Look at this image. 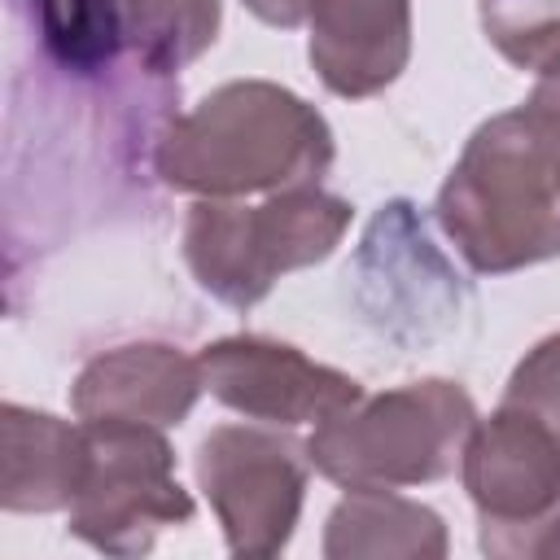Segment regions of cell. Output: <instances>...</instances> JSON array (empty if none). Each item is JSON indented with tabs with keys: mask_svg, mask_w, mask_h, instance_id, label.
Returning <instances> with one entry per match:
<instances>
[{
	"mask_svg": "<svg viewBox=\"0 0 560 560\" xmlns=\"http://www.w3.org/2000/svg\"><path fill=\"white\" fill-rule=\"evenodd\" d=\"M499 402L529 411L560 442V332H551L534 350H525V359L512 368Z\"/></svg>",
	"mask_w": 560,
	"mask_h": 560,
	"instance_id": "obj_16",
	"label": "cell"
},
{
	"mask_svg": "<svg viewBox=\"0 0 560 560\" xmlns=\"http://www.w3.org/2000/svg\"><path fill=\"white\" fill-rule=\"evenodd\" d=\"M201 385L223 407L262 424H324L363 398V385L328 363H315L289 341L236 332L197 350Z\"/></svg>",
	"mask_w": 560,
	"mask_h": 560,
	"instance_id": "obj_7",
	"label": "cell"
},
{
	"mask_svg": "<svg viewBox=\"0 0 560 560\" xmlns=\"http://www.w3.org/2000/svg\"><path fill=\"white\" fill-rule=\"evenodd\" d=\"M258 22L267 26H280V31H293L306 22V0H241Z\"/></svg>",
	"mask_w": 560,
	"mask_h": 560,
	"instance_id": "obj_18",
	"label": "cell"
},
{
	"mask_svg": "<svg viewBox=\"0 0 560 560\" xmlns=\"http://www.w3.org/2000/svg\"><path fill=\"white\" fill-rule=\"evenodd\" d=\"M459 477L481 525H529L560 503V442L529 411L499 402L477 416Z\"/></svg>",
	"mask_w": 560,
	"mask_h": 560,
	"instance_id": "obj_8",
	"label": "cell"
},
{
	"mask_svg": "<svg viewBox=\"0 0 560 560\" xmlns=\"http://www.w3.org/2000/svg\"><path fill=\"white\" fill-rule=\"evenodd\" d=\"M477 538L494 560H560V503L529 525H481Z\"/></svg>",
	"mask_w": 560,
	"mask_h": 560,
	"instance_id": "obj_17",
	"label": "cell"
},
{
	"mask_svg": "<svg viewBox=\"0 0 560 560\" xmlns=\"http://www.w3.org/2000/svg\"><path fill=\"white\" fill-rule=\"evenodd\" d=\"M136 52L153 74H175L197 61L219 35V0H136Z\"/></svg>",
	"mask_w": 560,
	"mask_h": 560,
	"instance_id": "obj_14",
	"label": "cell"
},
{
	"mask_svg": "<svg viewBox=\"0 0 560 560\" xmlns=\"http://www.w3.org/2000/svg\"><path fill=\"white\" fill-rule=\"evenodd\" d=\"M192 472L232 556L262 560L289 547L311 477L306 442L280 433V424H219L201 438Z\"/></svg>",
	"mask_w": 560,
	"mask_h": 560,
	"instance_id": "obj_6",
	"label": "cell"
},
{
	"mask_svg": "<svg viewBox=\"0 0 560 560\" xmlns=\"http://www.w3.org/2000/svg\"><path fill=\"white\" fill-rule=\"evenodd\" d=\"M306 57L332 96H376L411 61V0H306Z\"/></svg>",
	"mask_w": 560,
	"mask_h": 560,
	"instance_id": "obj_9",
	"label": "cell"
},
{
	"mask_svg": "<svg viewBox=\"0 0 560 560\" xmlns=\"http://www.w3.org/2000/svg\"><path fill=\"white\" fill-rule=\"evenodd\" d=\"M39 44L70 74H96L136 48V0H35Z\"/></svg>",
	"mask_w": 560,
	"mask_h": 560,
	"instance_id": "obj_13",
	"label": "cell"
},
{
	"mask_svg": "<svg viewBox=\"0 0 560 560\" xmlns=\"http://www.w3.org/2000/svg\"><path fill=\"white\" fill-rule=\"evenodd\" d=\"M446 547V521L394 490H346L319 542L328 560H442Z\"/></svg>",
	"mask_w": 560,
	"mask_h": 560,
	"instance_id": "obj_12",
	"label": "cell"
},
{
	"mask_svg": "<svg viewBox=\"0 0 560 560\" xmlns=\"http://www.w3.org/2000/svg\"><path fill=\"white\" fill-rule=\"evenodd\" d=\"M70 534L105 556H144L158 534L192 521V494L175 481V451L153 424L83 420V477L70 499Z\"/></svg>",
	"mask_w": 560,
	"mask_h": 560,
	"instance_id": "obj_5",
	"label": "cell"
},
{
	"mask_svg": "<svg viewBox=\"0 0 560 560\" xmlns=\"http://www.w3.org/2000/svg\"><path fill=\"white\" fill-rule=\"evenodd\" d=\"M433 210L459 258L481 276L560 258V153L525 105L468 136Z\"/></svg>",
	"mask_w": 560,
	"mask_h": 560,
	"instance_id": "obj_2",
	"label": "cell"
},
{
	"mask_svg": "<svg viewBox=\"0 0 560 560\" xmlns=\"http://www.w3.org/2000/svg\"><path fill=\"white\" fill-rule=\"evenodd\" d=\"M83 477V424L48 411L0 407V503L4 512H61Z\"/></svg>",
	"mask_w": 560,
	"mask_h": 560,
	"instance_id": "obj_11",
	"label": "cell"
},
{
	"mask_svg": "<svg viewBox=\"0 0 560 560\" xmlns=\"http://www.w3.org/2000/svg\"><path fill=\"white\" fill-rule=\"evenodd\" d=\"M477 424V402L459 381L424 376L315 424L311 468L341 490H407L455 472Z\"/></svg>",
	"mask_w": 560,
	"mask_h": 560,
	"instance_id": "obj_3",
	"label": "cell"
},
{
	"mask_svg": "<svg viewBox=\"0 0 560 560\" xmlns=\"http://www.w3.org/2000/svg\"><path fill=\"white\" fill-rule=\"evenodd\" d=\"M556 153H560V149H556Z\"/></svg>",
	"mask_w": 560,
	"mask_h": 560,
	"instance_id": "obj_19",
	"label": "cell"
},
{
	"mask_svg": "<svg viewBox=\"0 0 560 560\" xmlns=\"http://www.w3.org/2000/svg\"><path fill=\"white\" fill-rule=\"evenodd\" d=\"M332 158V127L311 101L271 79H232L162 127L153 171L175 192L232 201L319 184Z\"/></svg>",
	"mask_w": 560,
	"mask_h": 560,
	"instance_id": "obj_1",
	"label": "cell"
},
{
	"mask_svg": "<svg viewBox=\"0 0 560 560\" xmlns=\"http://www.w3.org/2000/svg\"><path fill=\"white\" fill-rule=\"evenodd\" d=\"M490 48L516 70L542 74L560 61V0H477Z\"/></svg>",
	"mask_w": 560,
	"mask_h": 560,
	"instance_id": "obj_15",
	"label": "cell"
},
{
	"mask_svg": "<svg viewBox=\"0 0 560 560\" xmlns=\"http://www.w3.org/2000/svg\"><path fill=\"white\" fill-rule=\"evenodd\" d=\"M201 368L166 341H127L88 359L70 385L79 420H136L153 429L184 424L201 398Z\"/></svg>",
	"mask_w": 560,
	"mask_h": 560,
	"instance_id": "obj_10",
	"label": "cell"
},
{
	"mask_svg": "<svg viewBox=\"0 0 560 560\" xmlns=\"http://www.w3.org/2000/svg\"><path fill=\"white\" fill-rule=\"evenodd\" d=\"M354 206L319 184L267 192L258 206L232 197H201L184 219V262L192 280L232 311L258 306L280 276L324 262Z\"/></svg>",
	"mask_w": 560,
	"mask_h": 560,
	"instance_id": "obj_4",
	"label": "cell"
}]
</instances>
